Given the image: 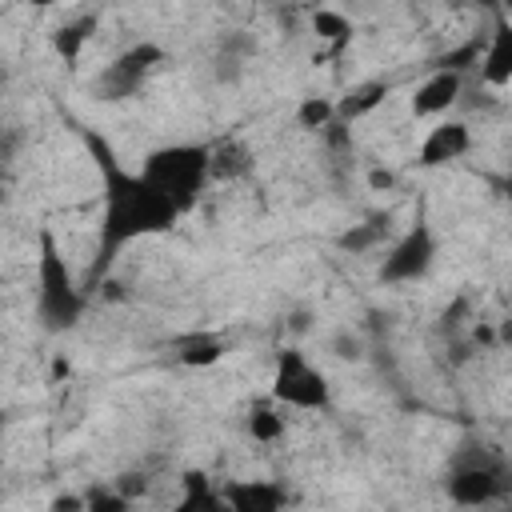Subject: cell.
<instances>
[{
  "mask_svg": "<svg viewBox=\"0 0 512 512\" xmlns=\"http://www.w3.org/2000/svg\"><path fill=\"white\" fill-rule=\"evenodd\" d=\"M220 500L228 512H284L288 488L280 480H228L220 484Z\"/></svg>",
  "mask_w": 512,
  "mask_h": 512,
  "instance_id": "obj_8",
  "label": "cell"
},
{
  "mask_svg": "<svg viewBox=\"0 0 512 512\" xmlns=\"http://www.w3.org/2000/svg\"><path fill=\"white\" fill-rule=\"evenodd\" d=\"M140 176L160 196H168L176 204V212L184 216L208 184V144H164L144 156Z\"/></svg>",
  "mask_w": 512,
  "mask_h": 512,
  "instance_id": "obj_3",
  "label": "cell"
},
{
  "mask_svg": "<svg viewBox=\"0 0 512 512\" xmlns=\"http://www.w3.org/2000/svg\"><path fill=\"white\" fill-rule=\"evenodd\" d=\"M284 428H288V424H284V416H280L272 404L260 400V404L248 408V436H252L256 444H276V440L284 436Z\"/></svg>",
  "mask_w": 512,
  "mask_h": 512,
  "instance_id": "obj_17",
  "label": "cell"
},
{
  "mask_svg": "<svg viewBox=\"0 0 512 512\" xmlns=\"http://www.w3.org/2000/svg\"><path fill=\"white\" fill-rule=\"evenodd\" d=\"M108 484H112L124 500H132V504L148 492V476H144V472H120V476H116V480H108Z\"/></svg>",
  "mask_w": 512,
  "mask_h": 512,
  "instance_id": "obj_22",
  "label": "cell"
},
{
  "mask_svg": "<svg viewBox=\"0 0 512 512\" xmlns=\"http://www.w3.org/2000/svg\"><path fill=\"white\" fill-rule=\"evenodd\" d=\"M36 244H40V256H36V320H40L44 332H68L84 316L88 296H84L80 280L72 276V268L60 252L56 232L40 228Z\"/></svg>",
  "mask_w": 512,
  "mask_h": 512,
  "instance_id": "obj_2",
  "label": "cell"
},
{
  "mask_svg": "<svg viewBox=\"0 0 512 512\" xmlns=\"http://www.w3.org/2000/svg\"><path fill=\"white\" fill-rule=\"evenodd\" d=\"M88 32H92V20H76V24H64V28L52 32V48L64 56V64L80 60V48L88 44Z\"/></svg>",
  "mask_w": 512,
  "mask_h": 512,
  "instance_id": "obj_20",
  "label": "cell"
},
{
  "mask_svg": "<svg viewBox=\"0 0 512 512\" xmlns=\"http://www.w3.org/2000/svg\"><path fill=\"white\" fill-rule=\"evenodd\" d=\"M164 60H168V52H164L160 44H152V40H136V44H128V48H124L120 56H112V64H104L100 76L92 80L96 100L116 104V100H132V96H140L144 84L164 68Z\"/></svg>",
  "mask_w": 512,
  "mask_h": 512,
  "instance_id": "obj_5",
  "label": "cell"
},
{
  "mask_svg": "<svg viewBox=\"0 0 512 512\" xmlns=\"http://www.w3.org/2000/svg\"><path fill=\"white\" fill-rule=\"evenodd\" d=\"M480 80L496 92H504L512 84V24L500 16L492 36L484 40V52H480Z\"/></svg>",
  "mask_w": 512,
  "mask_h": 512,
  "instance_id": "obj_11",
  "label": "cell"
},
{
  "mask_svg": "<svg viewBox=\"0 0 512 512\" xmlns=\"http://www.w3.org/2000/svg\"><path fill=\"white\" fill-rule=\"evenodd\" d=\"M4 428H8V412L0 408V432H4Z\"/></svg>",
  "mask_w": 512,
  "mask_h": 512,
  "instance_id": "obj_27",
  "label": "cell"
},
{
  "mask_svg": "<svg viewBox=\"0 0 512 512\" xmlns=\"http://www.w3.org/2000/svg\"><path fill=\"white\" fill-rule=\"evenodd\" d=\"M228 340L220 332H188L176 340V360L184 368H212L216 360H224Z\"/></svg>",
  "mask_w": 512,
  "mask_h": 512,
  "instance_id": "obj_13",
  "label": "cell"
},
{
  "mask_svg": "<svg viewBox=\"0 0 512 512\" xmlns=\"http://www.w3.org/2000/svg\"><path fill=\"white\" fill-rule=\"evenodd\" d=\"M388 228H392V216H388V212H376V216H368L364 224H352L348 232H340V236H336V248H340V252H352V256L372 252L376 244H384Z\"/></svg>",
  "mask_w": 512,
  "mask_h": 512,
  "instance_id": "obj_15",
  "label": "cell"
},
{
  "mask_svg": "<svg viewBox=\"0 0 512 512\" xmlns=\"http://www.w3.org/2000/svg\"><path fill=\"white\" fill-rule=\"evenodd\" d=\"M16 148H20V132L8 128V124H0V172H4V176H8V164H12Z\"/></svg>",
  "mask_w": 512,
  "mask_h": 512,
  "instance_id": "obj_23",
  "label": "cell"
},
{
  "mask_svg": "<svg viewBox=\"0 0 512 512\" xmlns=\"http://www.w3.org/2000/svg\"><path fill=\"white\" fill-rule=\"evenodd\" d=\"M460 96H464V76L432 68V76L412 92V116H416V120H424V116H444L448 108L460 104Z\"/></svg>",
  "mask_w": 512,
  "mask_h": 512,
  "instance_id": "obj_10",
  "label": "cell"
},
{
  "mask_svg": "<svg viewBox=\"0 0 512 512\" xmlns=\"http://www.w3.org/2000/svg\"><path fill=\"white\" fill-rule=\"evenodd\" d=\"M368 184H372V188H392V172H380V168H376V172L368 176Z\"/></svg>",
  "mask_w": 512,
  "mask_h": 512,
  "instance_id": "obj_25",
  "label": "cell"
},
{
  "mask_svg": "<svg viewBox=\"0 0 512 512\" xmlns=\"http://www.w3.org/2000/svg\"><path fill=\"white\" fill-rule=\"evenodd\" d=\"M52 376H68V360H56L52 364Z\"/></svg>",
  "mask_w": 512,
  "mask_h": 512,
  "instance_id": "obj_26",
  "label": "cell"
},
{
  "mask_svg": "<svg viewBox=\"0 0 512 512\" xmlns=\"http://www.w3.org/2000/svg\"><path fill=\"white\" fill-rule=\"evenodd\" d=\"M84 148H88V156L96 160L100 180H104V216H100L96 260L88 264V272H84V280H80V288H84V296H88V292H96V284H104L108 268L116 264V256H120L128 244H136V240H144V236L168 232V228L180 220V212H176V204H172L168 196H160L140 172H128V168L120 164V156L108 148L104 136H96V132L84 128Z\"/></svg>",
  "mask_w": 512,
  "mask_h": 512,
  "instance_id": "obj_1",
  "label": "cell"
},
{
  "mask_svg": "<svg viewBox=\"0 0 512 512\" xmlns=\"http://www.w3.org/2000/svg\"><path fill=\"white\" fill-rule=\"evenodd\" d=\"M168 512H228L220 500V484H212L204 472H184V492Z\"/></svg>",
  "mask_w": 512,
  "mask_h": 512,
  "instance_id": "obj_14",
  "label": "cell"
},
{
  "mask_svg": "<svg viewBox=\"0 0 512 512\" xmlns=\"http://www.w3.org/2000/svg\"><path fill=\"white\" fill-rule=\"evenodd\" d=\"M384 96H388V84L384 80H368L356 92H348V100L336 104V120H360L364 112H372L376 104H384Z\"/></svg>",
  "mask_w": 512,
  "mask_h": 512,
  "instance_id": "obj_16",
  "label": "cell"
},
{
  "mask_svg": "<svg viewBox=\"0 0 512 512\" xmlns=\"http://www.w3.org/2000/svg\"><path fill=\"white\" fill-rule=\"evenodd\" d=\"M448 500L460 508H488L508 492V464L496 452L476 448L472 456H456L448 468Z\"/></svg>",
  "mask_w": 512,
  "mask_h": 512,
  "instance_id": "obj_4",
  "label": "cell"
},
{
  "mask_svg": "<svg viewBox=\"0 0 512 512\" xmlns=\"http://www.w3.org/2000/svg\"><path fill=\"white\" fill-rule=\"evenodd\" d=\"M272 400L300 412H324L332 404V384L324 368H316L300 348H284L272 372Z\"/></svg>",
  "mask_w": 512,
  "mask_h": 512,
  "instance_id": "obj_6",
  "label": "cell"
},
{
  "mask_svg": "<svg viewBox=\"0 0 512 512\" xmlns=\"http://www.w3.org/2000/svg\"><path fill=\"white\" fill-rule=\"evenodd\" d=\"M436 260V232L428 224L424 212H416V220L408 224V232L400 240H392V248L380 260V284H416L428 276Z\"/></svg>",
  "mask_w": 512,
  "mask_h": 512,
  "instance_id": "obj_7",
  "label": "cell"
},
{
  "mask_svg": "<svg viewBox=\"0 0 512 512\" xmlns=\"http://www.w3.org/2000/svg\"><path fill=\"white\" fill-rule=\"evenodd\" d=\"M84 512H132V500H124L112 484H88L84 488Z\"/></svg>",
  "mask_w": 512,
  "mask_h": 512,
  "instance_id": "obj_21",
  "label": "cell"
},
{
  "mask_svg": "<svg viewBox=\"0 0 512 512\" xmlns=\"http://www.w3.org/2000/svg\"><path fill=\"white\" fill-rule=\"evenodd\" d=\"M252 172V148L244 140H220L208 144V180H240Z\"/></svg>",
  "mask_w": 512,
  "mask_h": 512,
  "instance_id": "obj_12",
  "label": "cell"
},
{
  "mask_svg": "<svg viewBox=\"0 0 512 512\" xmlns=\"http://www.w3.org/2000/svg\"><path fill=\"white\" fill-rule=\"evenodd\" d=\"M296 124L308 128V132H324L336 124V104L328 96H304L296 104Z\"/></svg>",
  "mask_w": 512,
  "mask_h": 512,
  "instance_id": "obj_18",
  "label": "cell"
},
{
  "mask_svg": "<svg viewBox=\"0 0 512 512\" xmlns=\"http://www.w3.org/2000/svg\"><path fill=\"white\" fill-rule=\"evenodd\" d=\"M312 32H316L320 40H332V52H344V44L352 40V24H348L340 12H332V8L312 12Z\"/></svg>",
  "mask_w": 512,
  "mask_h": 512,
  "instance_id": "obj_19",
  "label": "cell"
},
{
  "mask_svg": "<svg viewBox=\"0 0 512 512\" xmlns=\"http://www.w3.org/2000/svg\"><path fill=\"white\" fill-rule=\"evenodd\" d=\"M48 512H84V492H60V496H52Z\"/></svg>",
  "mask_w": 512,
  "mask_h": 512,
  "instance_id": "obj_24",
  "label": "cell"
},
{
  "mask_svg": "<svg viewBox=\"0 0 512 512\" xmlns=\"http://www.w3.org/2000/svg\"><path fill=\"white\" fill-rule=\"evenodd\" d=\"M472 148V132L464 120H440L436 128H428L420 152H416V164L420 168H444L452 160H460L464 152Z\"/></svg>",
  "mask_w": 512,
  "mask_h": 512,
  "instance_id": "obj_9",
  "label": "cell"
}]
</instances>
